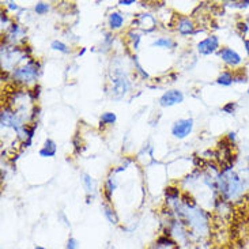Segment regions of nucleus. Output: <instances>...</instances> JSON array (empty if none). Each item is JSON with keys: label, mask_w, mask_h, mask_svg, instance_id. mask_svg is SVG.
Here are the masks:
<instances>
[{"label": "nucleus", "mask_w": 249, "mask_h": 249, "mask_svg": "<svg viewBox=\"0 0 249 249\" xmlns=\"http://www.w3.org/2000/svg\"><path fill=\"white\" fill-rule=\"evenodd\" d=\"M219 49V40L215 36H210L197 44V51L202 54H211Z\"/></svg>", "instance_id": "7ed1b4c3"}, {"label": "nucleus", "mask_w": 249, "mask_h": 249, "mask_svg": "<svg viewBox=\"0 0 249 249\" xmlns=\"http://www.w3.org/2000/svg\"><path fill=\"white\" fill-rule=\"evenodd\" d=\"M115 122H116V115H115V113H110V112L102 113V116H101V123H102V124H113Z\"/></svg>", "instance_id": "ddd939ff"}, {"label": "nucleus", "mask_w": 249, "mask_h": 249, "mask_svg": "<svg viewBox=\"0 0 249 249\" xmlns=\"http://www.w3.org/2000/svg\"><path fill=\"white\" fill-rule=\"evenodd\" d=\"M184 204H185L188 209H194L196 206V202L194 200V197H191V196L188 197V195H185L184 196Z\"/></svg>", "instance_id": "6ab92c4d"}, {"label": "nucleus", "mask_w": 249, "mask_h": 249, "mask_svg": "<svg viewBox=\"0 0 249 249\" xmlns=\"http://www.w3.org/2000/svg\"><path fill=\"white\" fill-rule=\"evenodd\" d=\"M123 23H124V18H123L122 14L119 13H112L109 15V27L110 29H120L123 26Z\"/></svg>", "instance_id": "0eeeda50"}, {"label": "nucleus", "mask_w": 249, "mask_h": 249, "mask_svg": "<svg viewBox=\"0 0 249 249\" xmlns=\"http://www.w3.org/2000/svg\"><path fill=\"white\" fill-rule=\"evenodd\" d=\"M244 45H245V51H247V53L249 56V40L244 41Z\"/></svg>", "instance_id": "4be33fe9"}, {"label": "nucleus", "mask_w": 249, "mask_h": 249, "mask_svg": "<svg viewBox=\"0 0 249 249\" xmlns=\"http://www.w3.org/2000/svg\"><path fill=\"white\" fill-rule=\"evenodd\" d=\"M182 100H184V95H182L181 91L170 90V91L162 95L161 100H160V104H161V107H172V105L182 102Z\"/></svg>", "instance_id": "20e7f679"}, {"label": "nucleus", "mask_w": 249, "mask_h": 249, "mask_svg": "<svg viewBox=\"0 0 249 249\" xmlns=\"http://www.w3.org/2000/svg\"><path fill=\"white\" fill-rule=\"evenodd\" d=\"M192 127H194V120H191V119H181V120H177L173 124L172 134L175 135L176 138H178V139H184L192 131Z\"/></svg>", "instance_id": "f03ea898"}, {"label": "nucleus", "mask_w": 249, "mask_h": 249, "mask_svg": "<svg viewBox=\"0 0 249 249\" xmlns=\"http://www.w3.org/2000/svg\"><path fill=\"white\" fill-rule=\"evenodd\" d=\"M237 30H238V33L241 34V36H245L249 32V23L245 22V20H240L237 23Z\"/></svg>", "instance_id": "4468645a"}, {"label": "nucleus", "mask_w": 249, "mask_h": 249, "mask_svg": "<svg viewBox=\"0 0 249 249\" xmlns=\"http://www.w3.org/2000/svg\"><path fill=\"white\" fill-rule=\"evenodd\" d=\"M48 10H49V6L45 3H37V6H36V13L40 14V15L48 13Z\"/></svg>", "instance_id": "f3484780"}, {"label": "nucleus", "mask_w": 249, "mask_h": 249, "mask_svg": "<svg viewBox=\"0 0 249 249\" xmlns=\"http://www.w3.org/2000/svg\"><path fill=\"white\" fill-rule=\"evenodd\" d=\"M40 154L42 157H53L56 154V144H54L53 141H51V139H48L45 142V144H44V147L41 148Z\"/></svg>", "instance_id": "6e6552de"}, {"label": "nucleus", "mask_w": 249, "mask_h": 249, "mask_svg": "<svg viewBox=\"0 0 249 249\" xmlns=\"http://www.w3.org/2000/svg\"><path fill=\"white\" fill-rule=\"evenodd\" d=\"M51 47L53 48L54 51H60V52H63V53H70V49H68V47L66 45V44H63L61 41H53Z\"/></svg>", "instance_id": "f8f14e48"}, {"label": "nucleus", "mask_w": 249, "mask_h": 249, "mask_svg": "<svg viewBox=\"0 0 249 249\" xmlns=\"http://www.w3.org/2000/svg\"><path fill=\"white\" fill-rule=\"evenodd\" d=\"M34 249H47V248H44V247H36Z\"/></svg>", "instance_id": "393cba45"}, {"label": "nucleus", "mask_w": 249, "mask_h": 249, "mask_svg": "<svg viewBox=\"0 0 249 249\" xmlns=\"http://www.w3.org/2000/svg\"><path fill=\"white\" fill-rule=\"evenodd\" d=\"M177 27H178V32L181 34L194 33V23L189 18H180Z\"/></svg>", "instance_id": "423d86ee"}, {"label": "nucleus", "mask_w": 249, "mask_h": 249, "mask_svg": "<svg viewBox=\"0 0 249 249\" xmlns=\"http://www.w3.org/2000/svg\"><path fill=\"white\" fill-rule=\"evenodd\" d=\"M154 47H161V48H172L175 47L173 41L170 38H160L154 42Z\"/></svg>", "instance_id": "9b49d317"}, {"label": "nucleus", "mask_w": 249, "mask_h": 249, "mask_svg": "<svg viewBox=\"0 0 249 249\" xmlns=\"http://www.w3.org/2000/svg\"><path fill=\"white\" fill-rule=\"evenodd\" d=\"M4 22H8V18H7L4 14H1V23H4Z\"/></svg>", "instance_id": "b1692460"}, {"label": "nucleus", "mask_w": 249, "mask_h": 249, "mask_svg": "<svg viewBox=\"0 0 249 249\" xmlns=\"http://www.w3.org/2000/svg\"><path fill=\"white\" fill-rule=\"evenodd\" d=\"M36 75H37V68H32L29 67V66H27V67L18 68V70L14 72V76L22 82H30L32 79L36 78Z\"/></svg>", "instance_id": "39448f33"}, {"label": "nucleus", "mask_w": 249, "mask_h": 249, "mask_svg": "<svg viewBox=\"0 0 249 249\" xmlns=\"http://www.w3.org/2000/svg\"><path fill=\"white\" fill-rule=\"evenodd\" d=\"M66 249H79V241H78L76 238H74V237L68 238Z\"/></svg>", "instance_id": "dca6fc26"}, {"label": "nucleus", "mask_w": 249, "mask_h": 249, "mask_svg": "<svg viewBox=\"0 0 249 249\" xmlns=\"http://www.w3.org/2000/svg\"><path fill=\"white\" fill-rule=\"evenodd\" d=\"M219 57L222 59L225 64H228L229 67H238L243 63V57L237 53L234 49L228 47H223L219 49Z\"/></svg>", "instance_id": "f257e3e1"}, {"label": "nucleus", "mask_w": 249, "mask_h": 249, "mask_svg": "<svg viewBox=\"0 0 249 249\" xmlns=\"http://www.w3.org/2000/svg\"><path fill=\"white\" fill-rule=\"evenodd\" d=\"M236 102H229L228 105H225L223 107V112H226V113H234V110H236Z\"/></svg>", "instance_id": "aec40b11"}, {"label": "nucleus", "mask_w": 249, "mask_h": 249, "mask_svg": "<svg viewBox=\"0 0 249 249\" xmlns=\"http://www.w3.org/2000/svg\"><path fill=\"white\" fill-rule=\"evenodd\" d=\"M134 3V0H125V1H120V4L122 6H129V4H132Z\"/></svg>", "instance_id": "412c9836"}, {"label": "nucleus", "mask_w": 249, "mask_h": 249, "mask_svg": "<svg viewBox=\"0 0 249 249\" xmlns=\"http://www.w3.org/2000/svg\"><path fill=\"white\" fill-rule=\"evenodd\" d=\"M216 82L222 86H230L233 82H234V75L229 72V71H223L222 74L218 76Z\"/></svg>", "instance_id": "9d476101"}, {"label": "nucleus", "mask_w": 249, "mask_h": 249, "mask_svg": "<svg viewBox=\"0 0 249 249\" xmlns=\"http://www.w3.org/2000/svg\"><path fill=\"white\" fill-rule=\"evenodd\" d=\"M228 138H229V139H230V142L236 141V134H234V132H230L229 136H228Z\"/></svg>", "instance_id": "5701e85b"}, {"label": "nucleus", "mask_w": 249, "mask_h": 249, "mask_svg": "<svg viewBox=\"0 0 249 249\" xmlns=\"http://www.w3.org/2000/svg\"><path fill=\"white\" fill-rule=\"evenodd\" d=\"M83 184H85V187H86L88 194L93 192V181H91V177H90V176L83 175Z\"/></svg>", "instance_id": "2eb2a0df"}, {"label": "nucleus", "mask_w": 249, "mask_h": 249, "mask_svg": "<svg viewBox=\"0 0 249 249\" xmlns=\"http://www.w3.org/2000/svg\"><path fill=\"white\" fill-rule=\"evenodd\" d=\"M178 195H180V191H178L177 188H173V187H169V188H166V196L170 197V199H175V197H177Z\"/></svg>", "instance_id": "a211bd4d"}, {"label": "nucleus", "mask_w": 249, "mask_h": 249, "mask_svg": "<svg viewBox=\"0 0 249 249\" xmlns=\"http://www.w3.org/2000/svg\"><path fill=\"white\" fill-rule=\"evenodd\" d=\"M102 210H104V215L107 216V219L112 225H117L119 223V218H117V214L115 213V210L110 209L108 204H102Z\"/></svg>", "instance_id": "1a4fd4ad"}]
</instances>
